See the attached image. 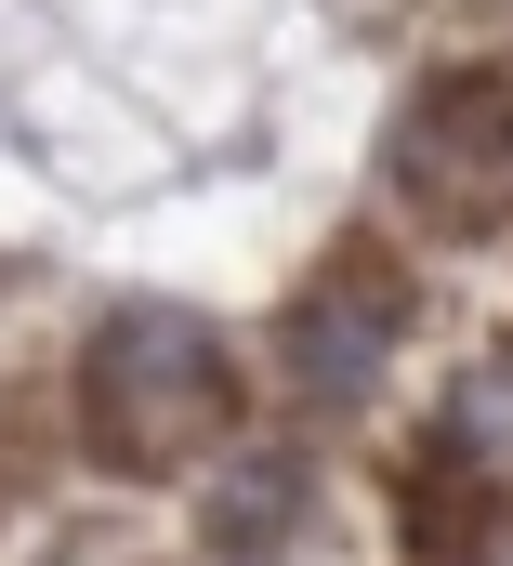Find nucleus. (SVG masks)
<instances>
[{
	"mask_svg": "<svg viewBox=\"0 0 513 566\" xmlns=\"http://www.w3.org/2000/svg\"><path fill=\"white\" fill-rule=\"evenodd\" d=\"M66 396H80V448H93L119 488H171V474H198V461L238 448L251 369H238V343H224L198 303H158V290H145V303H106V316L80 329Z\"/></svg>",
	"mask_w": 513,
	"mask_h": 566,
	"instance_id": "1",
	"label": "nucleus"
},
{
	"mask_svg": "<svg viewBox=\"0 0 513 566\" xmlns=\"http://www.w3.org/2000/svg\"><path fill=\"white\" fill-rule=\"evenodd\" d=\"M383 185L435 238H501L513 224V66H435L383 133Z\"/></svg>",
	"mask_w": 513,
	"mask_h": 566,
	"instance_id": "2",
	"label": "nucleus"
},
{
	"mask_svg": "<svg viewBox=\"0 0 513 566\" xmlns=\"http://www.w3.org/2000/svg\"><path fill=\"white\" fill-rule=\"evenodd\" d=\"M408 316H421L408 264H395L383 238H343L316 277L276 303V369H290V396H303V409H369L383 369L408 356Z\"/></svg>",
	"mask_w": 513,
	"mask_h": 566,
	"instance_id": "3",
	"label": "nucleus"
},
{
	"mask_svg": "<svg viewBox=\"0 0 513 566\" xmlns=\"http://www.w3.org/2000/svg\"><path fill=\"white\" fill-rule=\"evenodd\" d=\"M395 541H408L421 566H501V541H513V474H488V461H461V448L421 434V461L395 474Z\"/></svg>",
	"mask_w": 513,
	"mask_h": 566,
	"instance_id": "4",
	"label": "nucleus"
},
{
	"mask_svg": "<svg viewBox=\"0 0 513 566\" xmlns=\"http://www.w3.org/2000/svg\"><path fill=\"white\" fill-rule=\"evenodd\" d=\"M198 474H211L198 488V554L211 566H276L303 541V501H316V461L303 448H224Z\"/></svg>",
	"mask_w": 513,
	"mask_h": 566,
	"instance_id": "5",
	"label": "nucleus"
},
{
	"mask_svg": "<svg viewBox=\"0 0 513 566\" xmlns=\"http://www.w3.org/2000/svg\"><path fill=\"white\" fill-rule=\"evenodd\" d=\"M93 566H106V554H93Z\"/></svg>",
	"mask_w": 513,
	"mask_h": 566,
	"instance_id": "6",
	"label": "nucleus"
}]
</instances>
